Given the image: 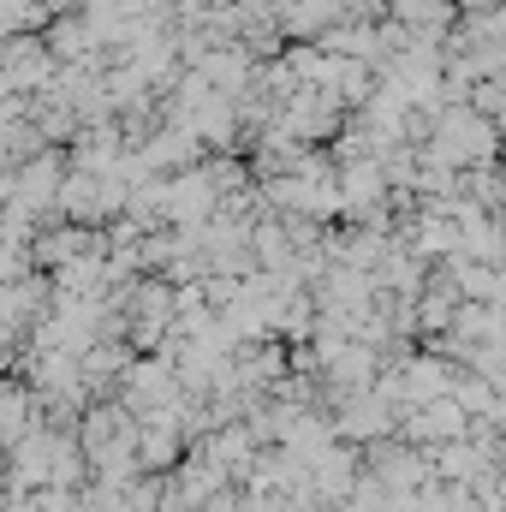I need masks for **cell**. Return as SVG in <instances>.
I'll use <instances>...</instances> for the list:
<instances>
[{
    "mask_svg": "<svg viewBox=\"0 0 506 512\" xmlns=\"http://www.w3.org/2000/svg\"><path fill=\"white\" fill-rule=\"evenodd\" d=\"M24 435H30V393H24V387H12V393H6V441L18 447Z\"/></svg>",
    "mask_w": 506,
    "mask_h": 512,
    "instance_id": "obj_2",
    "label": "cell"
},
{
    "mask_svg": "<svg viewBox=\"0 0 506 512\" xmlns=\"http://www.w3.org/2000/svg\"><path fill=\"white\" fill-rule=\"evenodd\" d=\"M167 215L173 221H203L209 215V185L197 179V185H173L167 191Z\"/></svg>",
    "mask_w": 506,
    "mask_h": 512,
    "instance_id": "obj_1",
    "label": "cell"
}]
</instances>
